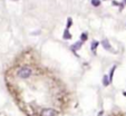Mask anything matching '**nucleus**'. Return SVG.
I'll use <instances>...</instances> for the list:
<instances>
[{
  "mask_svg": "<svg viewBox=\"0 0 126 116\" xmlns=\"http://www.w3.org/2000/svg\"><path fill=\"white\" fill-rule=\"evenodd\" d=\"M115 69H116V65L112 67V69H110V75H108V78H110V83H112V82H113V76H114Z\"/></svg>",
  "mask_w": 126,
  "mask_h": 116,
  "instance_id": "obj_8",
  "label": "nucleus"
},
{
  "mask_svg": "<svg viewBox=\"0 0 126 116\" xmlns=\"http://www.w3.org/2000/svg\"><path fill=\"white\" fill-rule=\"evenodd\" d=\"M113 5H114V6H119V3L116 2V1H113Z\"/></svg>",
  "mask_w": 126,
  "mask_h": 116,
  "instance_id": "obj_13",
  "label": "nucleus"
},
{
  "mask_svg": "<svg viewBox=\"0 0 126 116\" xmlns=\"http://www.w3.org/2000/svg\"><path fill=\"white\" fill-rule=\"evenodd\" d=\"M73 26V19L69 17V18H67V25H66V29H69L70 27Z\"/></svg>",
  "mask_w": 126,
  "mask_h": 116,
  "instance_id": "obj_11",
  "label": "nucleus"
},
{
  "mask_svg": "<svg viewBox=\"0 0 126 116\" xmlns=\"http://www.w3.org/2000/svg\"><path fill=\"white\" fill-rule=\"evenodd\" d=\"M83 45H84V43L83 41H80V40H78V41H76V43L74 44V45H71L70 46V49L73 50V51L76 54V51L77 50H79L81 47H83ZM76 56H77V54H76Z\"/></svg>",
  "mask_w": 126,
  "mask_h": 116,
  "instance_id": "obj_3",
  "label": "nucleus"
},
{
  "mask_svg": "<svg viewBox=\"0 0 126 116\" xmlns=\"http://www.w3.org/2000/svg\"><path fill=\"white\" fill-rule=\"evenodd\" d=\"M58 112L54 108H46L41 112V116H56Z\"/></svg>",
  "mask_w": 126,
  "mask_h": 116,
  "instance_id": "obj_2",
  "label": "nucleus"
},
{
  "mask_svg": "<svg viewBox=\"0 0 126 116\" xmlns=\"http://www.w3.org/2000/svg\"><path fill=\"white\" fill-rule=\"evenodd\" d=\"M91 3H92V6H94V7H99L102 1H100V0H91Z\"/></svg>",
  "mask_w": 126,
  "mask_h": 116,
  "instance_id": "obj_9",
  "label": "nucleus"
},
{
  "mask_svg": "<svg viewBox=\"0 0 126 116\" xmlns=\"http://www.w3.org/2000/svg\"><path fill=\"white\" fill-rule=\"evenodd\" d=\"M123 95H124V96H126V92H124V93H123Z\"/></svg>",
  "mask_w": 126,
  "mask_h": 116,
  "instance_id": "obj_14",
  "label": "nucleus"
},
{
  "mask_svg": "<svg viewBox=\"0 0 126 116\" xmlns=\"http://www.w3.org/2000/svg\"><path fill=\"white\" fill-rule=\"evenodd\" d=\"M123 1H124V3H125V5H126V0H123Z\"/></svg>",
  "mask_w": 126,
  "mask_h": 116,
  "instance_id": "obj_15",
  "label": "nucleus"
},
{
  "mask_svg": "<svg viewBox=\"0 0 126 116\" xmlns=\"http://www.w3.org/2000/svg\"><path fill=\"white\" fill-rule=\"evenodd\" d=\"M31 74H32V70L29 67H22L21 69L18 70V77H20L22 79H27L31 76Z\"/></svg>",
  "mask_w": 126,
  "mask_h": 116,
  "instance_id": "obj_1",
  "label": "nucleus"
},
{
  "mask_svg": "<svg viewBox=\"0 0 126 116\" xmlns=\"http://www.w3.org/2000/svg\"><path fill=\"white\" fill-rule=\"evenodd\" d=\"M110 84V78H108V75H104V77H103V85L105 87H107Z\"/></svg>",
  "mask_w": 126,
  "mask_h": 116,
  "instance_id": "obj_7",
  "label": "nucleus"
},
{
  "mask_svg": "<svg viewBox=\"0 0 126 116\" xmlns=\"http://www.w3.org/2000/svg\"><path fill=\"white\" fill-rule=\"evenodd\" d=\"M100 45L103 46V48H104L105 50H108V51H113L112 45H110V43L107 40V39H103L102 43H100Z\"/></svg>",
  "mask_w": 126,
  "mask_h": 116,
  "instance_id": "obj_4",
  "label": "nucleus"
},
{
  "mask_svg": "<svg viewBox=\"0 0 126 116\" xmlns=\"http://www.w3.org/2000/svg\"><path fill=\"white\" fill-rule=\"evenodd\" d=\"M103 114H104V111H100L99 113H98V115H97V116H103Z\"/></svg>",
  "mask_w": 126,
  "mask_h": 116,
  "instance_id": "obj_12",
  "label": "nucleus"
},
{
  "mask_svg": "<svg viewBox=\"0 0 126 116\" xmlns=\"http://www.w3.org/2000/svg\"><path fill=\"white\" fill-rule=\"evenodd\" d=\"M87 38H88V35L87 33H83L80 35V41H83V43H85L86 40H87Z\"/></svg>",
  "mask_w": 126,
  "mask_h": 116,
  "instance_id": "obj_10",
  "label": "nucleus"
},
{
  "mask_svg": "<svg viewBox=\"0 0 126 116\" xmlns=\"http://www.w3.org/2000/svg\"><path fill=\"white\" fill-rule=\"evenodd\" d=\"M104 1H107V0H104Z\"/></svg>",
  "mask_w": 126,
  "mask_h": 116,
  "instance_id": "obj_16",
  "label": "nucleus"
},
{
  "mask_svg": "<svg viewBox=\"0 0 126 116\" xmlns=\"http://www.w3.org/2000/svg\"><path fill=\"white\" fill-rule=\"evenodd\" d=\"M99 46V41L97 40H93L91 44V50L94 52V54H96V49H97V47Z\"/></svg>",
  "mask_w": 126,
  "mask_h": 116,
  "instance_id": "obj_6",
  "label": "nucleus"
},
{
  "mask_svg": "<svg viewBox=\"0 0 126 116\" xmlns=\"http://www.w3.org/2000/svg\"><path fill=\"white\" fill-rule=\"evenodd\" d=\"M71 37H73V35L70 33L69 29H65L64 33H63V39H65V40H69V39H71Z\"/></svg>",
  "mask_w": 126,
  "mask_h": 116,
  "instance_id": "obj_5",
  "label": "nucleus"
}]
</instances>
